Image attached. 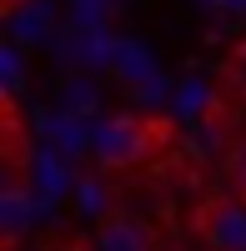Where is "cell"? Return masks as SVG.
Returning a JSON list of instances; mask_svg holds the SVG:
<instances>
[{"mask_svg":"<svg viewBox=\"0 0 246 251\" xmlns=\"http://www.w3.org/2000/svg\"><path fill=\"white\" fill-rule=\"evenodd\" d=\"M171 146V121L161 116H141V111H121L96 131V161L106 171H131V166L151 161L156 151Z\"/></svg>","mask_w":246,"mask_h":251,"instance_id":"obj_1","label":"cell"},{"mask_svg":"<svg viewBox=\"0 0 246 251\" xmlns=\"http://www.w3.org/2000/svg\"><path fill=\"white\" fill-rule=\"evenodd\" d=\"M201 231L216 251H246V201H211L201 211Z\"/></svg>","mask_w":246,"mask_h":251,"instance_id":"obj_2","label":"cell"},{"mask_svg":"<svg viewBox=\"0 0 246 251\" xmlns=\"http://www.w3.org/2000/svg\"><path fill=\"white\" fill-rule=\"evenodd\" d=\"M96 251H156V241L136 216H106L96 231Z\"/></svg>","mask_w":246,"mask_h":251,"instance_id":"obj_3","label":"cell"},{"mask_svg":"<svg viewBox=\"0 0 246 251\" xmlns=\"http://www.w3.org/2000/svg\"><path fill=\"white\" fill-rule=\"evenodd\" d=\"M0 226H5V251L20 246L30 226V186L25 181H5V196H0Z\"/></svg>","mask_w":246,"mask_h":251,"instance_id":"obj_4","label":"cell"},{"mask_svg":"<svg viewBox=\"0 0 246 251\" xmlns=\"http://www.w3.org/2000/svg\"><path fill=\"white\" fill-rule=\"evenodd\" d=\"M25 161H30V146H25V121H20L15 96H5V181H25Z\"/></svg>","mask_w":246,"mask_h":251,"instance_id":"obj_5","label":"cell"},{"mask_svg":"<svg viewBox=\"0 0 246 251\" xmlns=\"http://www.w3.org/2000/svg\"><path fill=\"white\" fill-rule=\"evenodd\" d=\"M221 86H226V91H241V96H246V40H241V46H236L226 60H221Z\"/></svg>","mask_w":246,"mask_h":251,"instance_id":"obj_6","label":"cell"},{"mask_svg":"<svg viewBox=\"0 0 246 251\" xmlns=\"http://www.w3.org/2000/svg\"><path fill=\"white\" fill-rule=\"evenodd\" d=\"M226 176H231V186H236V196L246 201V141L226 151Z\"/></svg>","mask_w":246,"mask_h":251,"instance_id":"obj_7","label":"cell"},{"mask_svg":"<svg viewBox=\"0 0 246 251\" xmlns=\"http://www.w3.org/2000/svg\"><path fill=\"white\" fill-rule=\"evenodd\" d=\"M20 5H25V0H0V10H5V15H15Z\"/></svg>","mask_w":246,"mask_h":251,"instance_id":"obj_8","label":"cell"}]
</instances>
